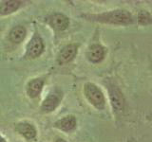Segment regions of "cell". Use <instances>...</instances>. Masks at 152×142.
Returning a JSON list of instances; mask_svg holds the SVG:
<instances>
[{"instance_id": "5bb4252c", "label": "cell", "mask_w": 152, "mask_h": 142, "mask_svg": "<svg viewBox=\"0 0 152 142\" xmlns=\"http://www.w3.org/2000/svg\"><path fill=\"white\" fill-rule=\"evenodd\" d=\"M138 24L141 26H148L152 23L151 13L147 11H140L137 15Z\"/></svg>"}, {"instance_id": "8992f818", "label": "cell", "mask_w": 152, "mask_h": 142, "mask_svg": "<svg viewBox=\"0 0 152 142\" xmlns=\"http://www.w3.org/2000/svg\"><path fill=\"white\" fill-rule=\"evenodd\" d=\"M63 99V93L59 89H54L48 94V96L42 101L40 109L43 113H51L60 105Z\"/></svg>"}, {"instance_id": "277c9868", "label": "cell", "mask_w": 152, "mask_h": 142, "mask_svg": "<svg viewBox=\"0 0 152 142\" xmlns=\"http://www.w3.org/2000/svg\"><path fill=\"white\" fill-rule=\"evenodd\" d=\"M45 50L44 41L39 35V33H34V35L31 37V39L28 41L26 46L25 57L27 59H36L40 57Z\"/></svg>"}, {"instance_id": "9c48e42d", "label": "cell", "mask_w": 152, "mask_h": 142, "mask_svg": "<svg viewBox=\"0 0 152 142\" xmlns=\"http://www.w3.org/2000/svg\"><path fill=\"white\" fill-rule=\"evenodd\" d=\"M107 54L106 49L100 44H93L87 51V59L92 64H99L104 59Z\"/></svg>"}, {"instance_id": "4fadbf2b", "label": "cell", "mask_w": 152, "mask_h": 142, "mask_svg": "<svg viewBox=\"0 0 152 142\" xmlns=\"http://www.w3.org/2000/svg\"><path fill=\"white\" fill-rule=\"evenodd\" d=\"M27 36V30L24 26L17 25L13 27L9 32V40L12 44H20Z\"/></svg>"}, {"instance_id": "ba28073f", "label": "cell", "mask_w": 152, "mask_h": 142, "mask_svg": "<svg viewBox=\"0 0 152 142\" xmlns=\"http://www.w3.org/2000/svg\"><path fill=\"white\" fill-rule=\"evenodd\" d=\"M78 49H79V46L76 44H69L65 46L63 49L60 50L58 56H57L58 63L62 64L70 63L71 61L74 60L76 55H77Z\"/></svg>"}, {"instance_id": "6da1fadb", "label": "cell", "mask_w": 152, "mask_h": 142, "mask_svg": "<svg viewBox=\"0 0 152 142\" xmlns=\"http://www.w3.org/2000/svg\"><path fill=\"white\" fill-rule=\"evenodd\" d=\"M81 16L88 21L108 24V25L128 26L134 23V18H133L132 14L126 9H122L104 12L101 13H85Z\"/></svg>"}, {"instance_id": "5b68a950", "label": "cell", "mask_w": 152, "mask_h": 142, "mask_svg": "<svg viewBox=\"0 0 152 142\" xmlns=\"http://www.w3.org/2000/svg\"><path fill=\"white\" fill-rule=\"evenodd\" d=\"M45 22L56 32H62L69 27V18L62 12H52L45 18Z\"/></svg>"}, {"instance_id": "8fae6325", "label": "cell", "mask_w": 152, "mask_h": 142, "mask_svg": "<svg viewBox=\"0 0 152 142\" xmlns=\"http://www.w3.org/2000/svg\"><path fill=\"white\" fill-rule=\"evenodd\" d=\"M45 84L44 78H34L27 83L26 91L28 98L36 99L40 96Z\"/></svg>"}, {"instance_id": "2e32d148", "label": "cell", "mask_w": 152, "mask_h": 142, "mask_svg": "<svg viewBox=\"0 0 152 142\" xmlns=\"http://www.w3.org/2000/svg\"><path fill=\"white\" fill-rule=\"evenodd\" d=\"M0 142H7V140L5 139L1 135H0Z\"/></svg>"}, {"instance_id": "7c38bea8", "label": "cell", "mask_w": 152, "mask_h": 142, "mask_svg": "<svg viewBox=\"0 0 152 142\" xmlns=\"http://www.w3.org/2000/svg\"><path fill=\"white\" fill-rule=\"evenodd\" d=\"M24 6L23 1L19 0H6L0 3V16H5L17 12Z\"/></svg>"}, {"instance_id": "9a60e30c", "label": "cell", "mask_w": 152, "mask_h": 142, "mask_svg": "<svg viewBox=\"0 0 152 142\" xmlns=\"http://www.w3.org/2000/svg\"><path fill=\"white\" fill-rule=\"evenodd\" d=\"M54 142H68V141L64 138H62V137H57V138L54 140Z\"/></svg>"}, {"instance_id": "30bf717a", "label": "cell", "mask_w": 152, "mask_h": 142, "mask_svg": "<svg viewBox=\"0 0 152 142\" xmlns=\"http://www.w3.org/2000/svg\"><path fill=\"white\" fill-rule=\"evenodd\" d=\"M53 126L60 131L69 133L76 129V127H77V120H76L75 116L68 115L59 118L58 120H56Z\"/></svg>"}, {"instance_id": "52a82bcc", "label": "cell", "mask_w": 152, "mask_h": 142, "mask_svg": "<svg viewBox=\"0 0 152 142\" xmlns=\"http://www.w3.org/2000/svg\"><path fill=\"white\" fill-rule=\"evenodd\" d=\"M14 131L28 141H33L37 137V130L32 123L28 121H20L14 124Z\"/></svg>"}, {"instance_id": "3957f363", "label": "cell", "mask_w": 152, "mask_h": 142, "mask_svg": "<svg viewBox=\"0 0 152 142\" xmlns=\"http://www.w3.org/2000/svg\"><path fill=\"white\" fill-rule=\"evenodd\" d=\"M106 84L108 91V96L110 99V103L113 109V112L116 114H120L125 109V98L123 96V93L119 87L113 82L109 80H107L104 82Z\"/></svg>"}, {"instance_id": "7a4b0ae2", "label": "cell", "mask_w": 152, "mask_h": 142, "mask_svg": "<svg viewBox=\"0 0 152 142\" xmlns=\"http://www.w3.org/2000/svg\"><path fill=\"white\" fill-rule=\"evenodd\" d=\"M84 95L87 101L97 110H103L106 107V97L95 83H87L84 85Z\"/></svg>"}]
</instances>
